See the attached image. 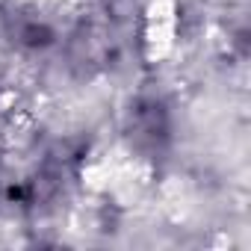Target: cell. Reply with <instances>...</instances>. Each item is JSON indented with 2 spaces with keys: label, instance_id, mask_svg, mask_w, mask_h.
<instances>
[{
  "label": "cell",
  "instance_id": "1",
  "mask_svg": "<svg viewBox=\"0 0 251 251\" xmlns=\"http://www.w3.org/2000/svg\"><path fill=\"white\" fill-rule=\"evenodd\" d=\"M130 136L139 148H160L169 139V115L166 106L154 98H145L133 106L130 115Z\"/></svg>",
  "mask_w": 251,
  "mask_h": 251
},
{
  "label": "cell",
  "instance_id": "2",
  "mask_svg": "<svg viewBox=\"0 0 251 251\" xmlns=\"http://www.w3.org/2000/svg\"><path fill=\"white\" fill-rule=\"evenodd\" d=\"M6 24H9V36H12V42H18L21 48L42 50V48H48V45L56 42V30H53V24L45 21V18L36 15V12H18V15H9Z\"/></svg>",
  "mask_w": 251,
  "mask_h": 251
}]
</instances>
